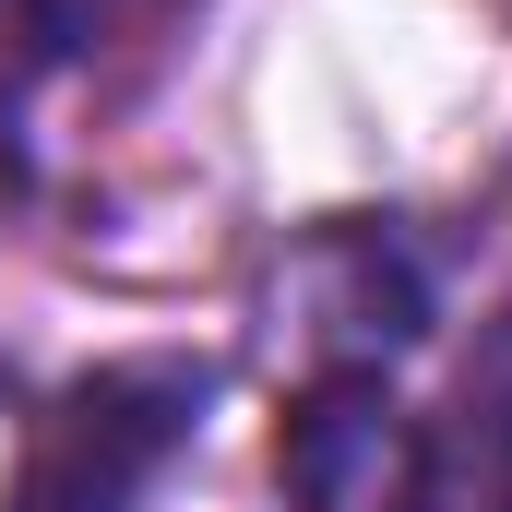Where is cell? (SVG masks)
<instances>
[{"mask_svg": "<svg viewBox=\"0 0 512 512\" xmlns=\"http://www.w3.org/2000/svg\"><path fill=\"white\" fill-rule=\"evenodd\" d=\"M191 405H203V370H179V358L96 370V382L36 429V453H24V501H12V512H120L131 489L179 453Z\"/></svg>", "mask_w": 512, "mask_h": 512, "instance_id": "6da1fadb", "label": "cell"}]
</instances>
